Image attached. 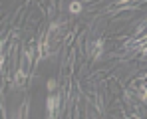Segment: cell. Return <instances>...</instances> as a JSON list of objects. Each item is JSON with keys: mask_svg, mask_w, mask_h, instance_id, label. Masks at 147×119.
I'll return each instance as SVG.
<instances>
[{"mask_svg": "<svg viewBox=\"0 0 147 119\" xmlns=\"http://www.w3.org/2000/svg\"><path fill=\"white\" fill-rule=\"evenodd\" d=\"M101 46H103V40H96L94 44H92V50H96L94 54H96V58L101 56Z\"/></svg>", "mask_w": 147, "mask_h": 119, "instance_id": "2", "label": "cell"}, {"mask_svg": "<svg viewBox=\"0 0 147 119\" xmlns=\"http://www.w3.org/2000/svg\"><path fill=\"white\" fill-rule=\"evenodd\" d=\"M70 12H72V14L82 12V4H80V2H72V4H70Z\"/></svg>", "mask_w": 147, "mask_h": 119, "instance_id": "3", "label": "cell"}, {"mask_svg": "<svg viewBox=\"0 0 147 119\" xmlns=\"http://www.w3.org/2000/svg\"><path fill=\"white\" fill-rule=\"evenodd\" d=\"M58 103H60V99L56 97V95H52L48 99V113L50 117H54V113H56V107H58Z\"/></svg>", "mask_w": 147, "mask_h": 119, "instance_id": "1", "label": "cell"}, {"mask_svg": "<svg viewBox=\"0 0 147 119\" xmlns=\"http://www.w3.org/2000/svg\"><path fill=\"white\" fill-rule=\"evenodd\" d=\"M48 87H50V89H54V87H56V81H54V79H50V81H48Z\"/></svg>", "mask_w": 147, "mask_h": 119, "instance_id": "4", "label": "cell"}]
</instances>
